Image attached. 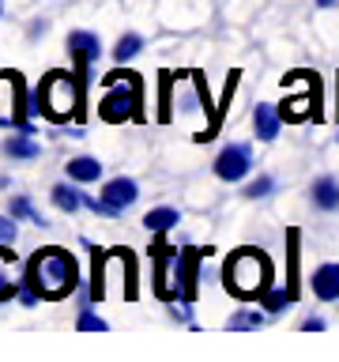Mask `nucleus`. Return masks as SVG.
Instances as JSON below:
<instances>
[{
	"instance_id": "obj_1",
	"label": "nucleus",
	"mask_w": 339,
	"mask_h": 362,
	"mask_svg": "<svg viewBox=\"0 0 339 362\" xmlns=\"http://www.w3.org/2000/svg\"><path fill=\"white\" fill-rule=\"evenodd\" d=\"M79 279V268H76V257L61 245H45L30 257L27 264V287H34L45 298H64L68 291L76 287Z\"/></svg>"
},
{
	"instance_id": "obj_2",
	"label": "nucleus",
	"mask_w": 339,
	"mask_h": 362,
	"mask_svg": "<svg viewBox=\"0 0 339 362\" xmlns=\"http://www.w3.org/2000/svg\"><path fill=\"white\" fill-rule=\"evenodd\" d=\"M222 283L234 298H260L271 287V260L260 249H234L222 264Z\"/></svg>"
},
{
	"instance_id": "obj_3",
	"label": "nucleus",
	"mask_w": 339,
	"mask_h": 362,
	"mask_svg": "<svg viewBox=\"0 0 339 362\" xmlns=\"http://www.w3.org/2000/svg\"><path fill=\"white\" fill-rule=\"evenodd\" d=\"M38 106L42 117H49L53 124L79 117L83 113V79H72L68 72H49L38 83Z\"/></svg>"
},
{
	"instance_id": "obj_4",
	"label": "nucleus",
	"mask_w": 339,
	"mask_h": 362,
	"mask_svg": "<svg viewBox=\"0 0 339 362\" xmlns=\"http://www.w3.org/2000/svg\"><path fill=\"white\" fill-rule=\"evenodd\" d=\"M143 113V90H140V76L132 72H109L106 76V95L98 102V117L109 124L121 121H140Z\"/></svg>"
},
{
	"instance_id": "obj_5",
	"label": "nucleus",
	"mask_w": 339,
	"mask_h": 362,
	"mask_svg": "<svg viewBox=\"0 0 339 362\" xmlns=\"http://www.w3.org/2000/svg\"><path fill=\"white\" fill-rule=\"evenodd\" d=\"M27 95H23V76L19 72H0V124H16L27 117Z\"/></svg>"
},
{
	"instance_id": "obj_6",
	"label": "nucleus",
	"mask_w": 339,
	"mask_h": 362,
	"mask_svg": "<svg viewBox=\"0 0 339 362\" xmlns=\"http://www.w3.org/2000/svg\"><path fill=\"white\" fill-rule=\"evenodd\" d=\"M253 170V147L249 144H226L215 158V177L222 181H242Z\"/></svg>"
},
{
	"instance_id": "obj_7",
	"label": "nucleus",
	"mask_w": 339,
	"mask_h": 362,
	"mask_svg": "<svg viewBox=\"0 0 339 362\" xmlns=\"http://www.w3.org/2000/svg\"><path fill=\"white\" fill-rule=\"evenodd\" d=\"M98 53H102L98 34H90V30H72V34H68V57L76 61L79 79H83V76H87V68L98 61Z\"/></svg>"
},
{
	"instance_id": "obj_8",
	"label": "nucleus",
	"mask_w": 339,
	"mask_h": 362,
	"mask_svg": "<svg viewBox=\"0 0 339 362\" xmlns=\"http://www.w3.org/2000/svg\"><path fill=\"white\" fill-rule=\"evenodd\" d=\"M136 197H140V185H136L132 177H113V181H106V185H102V200H106L117 215H121L124 208H132Z\"/></svg>"
},
{
	"instance_id": "obj_9",
	"label": "nucleus",
	"mask_w": 339,
	"mask_h": 362,
	"mask_svg": "<svg viewBox=\"0 0 339 362\" xmlns=\"http://www.w3.org/2000/svg\"><path fill=\"white\" fill-rule=\"evenodd\" d=\"M279 113H282V121H294V124L309 121L316 113V90L305 87V95H287L279 102Z\"/></svg>"
},
{
	"instance_id": "obj_10",
	"label": "nucleus",
	"mask_w": 339,
	"mask_h": 362,
	"mask_svg": "<svg viewBox=\"0 0 339 362\" xmlns=\"http://www.w3.org/2000/svg\"><path fill=\"white\" fill-rule=\"evenodd\" d=\"M309 287H313V294L321 302H335L339 298V264H321L313 272Z\"/></svg>"
},
{
	"instance_id": "obj_11",
	"label": "nucleus",
	"mask_w": 339,
	"mask_h": 362,
	"mask_svg": "<svg viewBox=\"0 0 339 362\" xmlns=\"http://www.w3.org/2000/svg\"><path fill=\"white\" fill-rule=\"evenodd\" d=\"M253 124H256V140L271 144V140L279 136V124H282L279 106H268V102H260V106L253 110Z\"/></svg>"
},
{
	"instance_id": "obj_12",
	"label": "nucleus",
	"mask_w": 339,
	"mask_h": 362,
	"mask_svg": "<svg viewBox=\"0 0 339 362\" xmlns=\"http://www.w3.org/2000/svg\"><path fill=\"white\" fill-rule=\"evenodd\" d=\"M64 177H68V181H76V185L98 181V177H102V163H98V158H90V155H76V158H68Z\"/></svg>"
},
{
	"instance_id": "obj_13",
	"label": "nucleus",
	"mask_w": 339,
	"mask_h": 362,
	"mask_svg": "<svg viewBox=\"0 0 339 362\" xmlns=\"http://www.w3.org/2000/svg\"><path fill=\"white\" fill-rule=\"evenodd\" d=\"M313 204L321 211H339V181L335 177H316L313 181Z\"/></svg>"
},
{
	"instance_id": "obj_14",
	"label": "nucleus",
	"mask_w": 339,
	"mask_h": 362,
	"mask_svg": "<svg viewBox=\"0 0 339 362\" xmlns=\"http://www.w3.org/2000/svg\"><path fill=\"white\" fill-rule=\"evenodd\" d=\"M16 291H19V279H16V257H11V249H0V302H8Z\"/></svg>"
},
{
	"instance_id": "obj_15",
	"label": "nucleus",
	"mask_w": 339,
	"mask_h": 362,
	"mask_svg": "<svg viewBox=\"0 0 339 362\" xmlns=\"http://www.w3.org/2000/svg\"><path fill=\"white\" fill-rule=\"evenodd\" d=\"M177 219H181L177 208H151L143 215V226L151 234H166V230H174V226H177Z\"/></svg>"
},
{
	"instance_id": "obj_16",
	"label": "nucleus",
	"mask_w": 339,
	"mask_h": 362,
	"mask_svg": "<svg viewBox=\"0 0 339 362\" xmlns=\"http://www.w3.org/2000/svg\"><path fill=\"white\" fill-rule=\"evenodd\" d=\"M4 155H8V158H19V163H23V158H38L42 147L34 144V136L19 132V136H8V140H4Z\"/></svg>"
},
{
	"instance_id": "obj_17",
	"label": "nucleus",
	"mask_w": 339,
	"mask_h": 362,
	"mask_svg": "<svg viewBox=\"0 0 339 362\" xmlns=\"http://www.w3.org/2000/svg\"><path fill=\"white\" fill-rule=\"evenodd\" d=\"M49 200H53L61 211H79V208H83V197L76 192V181H72V185H53Z\"/></svg>"
},
{
	"instance_id": "obj_18",
	"label": "nucleus",
	"mask_w": 339,
	"mask_h": 362,
	"mask_svg": "<svg viewBox=\"0 0 339 362\" xmlns=\"http://www.w3.org/2000/svg\"><path fill=\"white\" fill-rule=\"evenodd\" d=\"M140 49H143V38H140V34H121L117 45H113V61L124 64V61H132V57H140Z\"/></svg>"
},
{
	"instance_id": "obj_19",
	"label": "nucleus",
	"mask_w": 339,
	"mask_h": 362,
	"mask_svg": "<svg viewBox=\"0 0 339 362\" xmlns=\"http://www.w3.org/2000/svg\"><path fill=\"white\" fill-rule=\"evenodd\" d=\"M260 302H264V313L275 317V313H282V310H287V305L294 302V294H290V291H275V287H268L264 294H260Z\"/></svg>"
},
{
	"instance_id": "obj_20",
	"label": "nucleus",
	"mask_w": 339,
	"mask_h": 362,
	"mask_svg": "<svg viewBox=\"0 0 339 362\" xmlns=\"http://www.w3.org/2000/svg\"><path fill=\"white\" fill-rule=\"evenodd\" d=\"M260 325H264V313H253V310H237L226 321V328H234V332H249V328H260Z\"/></svg>"
},
{
	"instance_id": "obj_21",
	"label": "nucleus",
	"mask_w": 339,
	"mask_h": 362,
	"mask_svg": "<svg viewBox=\"0 0 339 362\" xmlns=\"http://www.w3.org/2000/svg\"><path fill=\"white\" fill-rule=\"evenodd\" d=\"M8 215H11V219H34V223H42V215L34 211V200L30 197H11Z\"/></svg>"
},
{
	"instance_id": "obj_22",
	"label": "nucleus",
	"mask_w": 339,
	"mask_h": 362,
	"mask_svg": "<svg viewBox=\"0 0 339 362\" xmlns=\"http://www.w3.org/2000/svg\"><path fill=\"white\" fill-rule=\"evenodd\" d=\"M271 189H275V177H271V174H264V177L249 181V185L242 189V197H245V200H260V197H268Z\"/></svg>"
},
{
	"instance_id": "obj_23",
	"label": "nucleus",
	"mask_w": 339,
	"mask_h": 362,
	"mask_svg": "<svg viewBox=\"0 0 339 362\" xmlns=\"http://www.w3.org/2000/svg\"><path fill=\"white\" fill-rule=\"evenodd\" d=\"M79 328H83V332H106V321H102V317L98 313H90V310H83V313H79V321H76Z\"/></svg>"
},
{
	"instance_id": "obj_24",
	"label": "nucleus",
	"mask_w": 339,
	"mask_h": 362,
	"mask_svg": "<svg viewBox=\"0 0 339 362\" xmlns=\"http://www.w3.org/2000/svg\"><path fill=\"white\" fill-rule=\"evenodd\" d=\"M11 238H16V219H11V215H0V242H11Z\"/></svg>"
},
{
	"instance_id": "obj_25",
	"label": "nucleus",
	"mask_w": 339,
	"mask_h": 362,
	"mask_svg": "<svg viewBox=\"0 0 339 362\" xmlns=\"http://www.w3.org/2000/svg\"><path fill=\"white\" fill-rule=\"evenodd\" d=\"M170 317H174V321H192V310H189V302H185V305H170Z\"/></svg>"
},
{
	"instance_id": "obj_26",
	"label": "nucleus",
	"mask_w": 339,
	"mask_h": 362,
	"mask_svg": "<svg viewBox=\"0 0 339 362\" xmlns=\"http://www.w3.org/2000/svg\"><path fill=\"white\" fill-rule=\"evenodd\" d=\"M302 328H305V332H321V328H324V321H321V317H305V321H302Z\"/></svg>"
},
{
	"instance_id": "obj_27",
	"label": "nucleus",
	"mask_w": 339,
	"mask_h": 362,
	"mask_svg": "<svg viewBox=\"0 0 339 362\" xmlns=\"http://www.w3.org/2000/svg\"><path fill=\"white\" fill-rule=\"evenodd\" d=\"M339 0H316V8H335Z\"/></svg>"
},
{
	"instance_id": "obj_28",
	"label": "nucleus",
	"mask_w": 339,
	"mask_h": 362,
	"mask_svg": "<svg viewBox=\"0 0 339 362\" xmlns=\"http://www.w3.org/2000/svg\"><path fill=\"white\" fill-rule=\"evenodd\" d=\"M0 16H4V0H0Z\"/></svg>"
}]
</instances>
